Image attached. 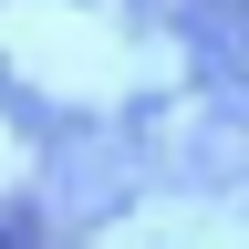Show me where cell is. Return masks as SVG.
Masks as SVG:
<instances>
[{"label":"cell","instance_id":"6da1fadb","mask_svg":"<svg viewBox=\"0 0 249 249\" xmlns=\"http://www.w3.org/2000/svg\"><path fill=\"white\" fill-rule=\"evenodd\" d=\"M197 42L249 83V0H197Z\"/></svg>","mask_w":249,"mask_h":249}]
</instances>
